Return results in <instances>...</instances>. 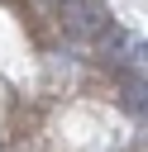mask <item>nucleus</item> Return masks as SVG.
<instances>
[{
    "mask_svg": "<svg viewBox=\"0 0 148 152\" xmlns=\"http://www.w3.org/2000/svg\"><path fill=\"white\" fill-rule=\"evenodd\" d=\"M110 62L134 71V76H143V33H129V28L110 33Z\"/></svg>",
    "mask_w": 148,
    "mask_h": 152,
    "instance_id": "obj_2",
    "label": "nucleus"
},
{
    "mask_svg": "<svg viewBox=\"0 0 148 152\" xmlns=\"http://www.w3.org/2000/svg\"><path fill=\"white\" fill-rule=\"evenodd\" d=\"M57 10H62V24H67L76 38H100V33H110V10H105V0H62Z\"/></svg>",
    "mask_w": 148,
    "mask_h": 152,
    "instance_id": "obj_1",
    "label": "nucleus"
},
{
    "mask_svg": "<svg viewBox=\"0 0 148 152\" xmlns=\"http://www.w3.org/2000/svg\"><path fill=\"white\" fill-rule=\"evenodd\" d=\"M43 5H62V0H43Z\"/></svg>",
    "mask_w": 148,
    "mask_h": 152,
    "instance_id": "obj_3",
    "label": "nucleus"
}]
</instances>
